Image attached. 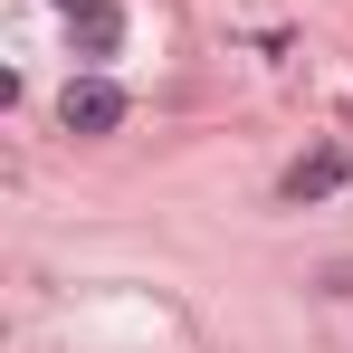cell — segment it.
Here are the masks:
<instances>
[{
	"mask_svg": "<svg viewBox=\"0 0 353 353\" xmlns=\"http://www.w3.org/2000/svg\"><path fill=\"white\" fill-rule=\"evenodd\" d=\"M344 181H353L344 153H305V163H287V181H277V191H287V201H325V191H344Z\"/></svg>",
	"mask_w": 353,
	"mask_h": 353,
	"instance_id": "3",
	"label": "cell"
},
{
	"mask_svg": "<svg viewBox=\"0 0 353 353\" xmlns=\"http://www.w3.org/2000/svg\"><path fill=\"white\" fill-rule=\"evenodd\" d=\"M67 29H77V58H115V48H124V10H115V0H77Z\"/></svg>",
	"mask_w": 353,
	"mask_h": 353,
	"instance_id": "2",
	"label": "cell"
},
{
	"mask_svg": "<svg viewBox=\"0 0 353 353\" xmlns=\"http://www.w3.org/2000/svg\"><path fill=\"white\" fill-rule=\"evenodd\" d=\"M58 124H67V134H115V124H124V86H105V77H67Z\"/></svg>",
	"mask_w": 353,
	"mask_h": 353,
	"instance_id": "1",
	"label": "cell"
},
{
	"mask_svg": "<svg viewBox=\"0 0 353 353\" xmlns=\"http://www.w3.org/2000/svg\"><path fill=\"white\" fill-rule=\"evenodd\" d=\"M58 10H77V0H58Z\"/></svg>",
	"mask_w": 353,
	"mask_h": 353,
	"instance_id": "4",
	"label": "cell"
}]
</instances>
